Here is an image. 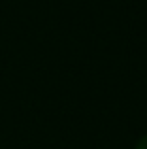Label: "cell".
<instances>
[{
  "label": "cell",
  "instance_id": "6da1fadb",
  "mask_svg": "<svg viewBox=\"0 0 147 149\" xmlns=\"http://www.w3.org/2000/svg\"><path fill=\"white\" fill-rule=\"evenodd\" d=\"M136 149H147V136H144V138H141L140 142H138Z\"/></svg>",
  "mask_w": 147,
  "mask_h": 149
}]
</instances>
